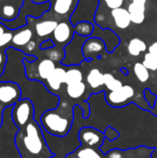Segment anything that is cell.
I'll use <instances>...</instances> for the list:
<instances>
[{
  "label": "cell",
  "mask_w": 157,
  "mask_h": 158,
  "mask_svg": "<svg viewBox=\"0 0 157 158\" xmlns=\"http://www.w3.org/2000/svg\"><path fill=\"white\" fill-rule=\"evenodd\" d=\"M15 143L21 158H53L41 124L34 118L15 135Z\"/></svg>",
  "instance_id": "6da1fadb"
},
{
  "label": "cell",
  "mask_w": 157,
  "mask_h": 158,
  "mask_svg": "<svg viewBox=\"0 0 157 158\" xmlns=\"http://www.w3.org/2000/svg\"><path fill=\"white\" fill-rule=\"evenodd\" d=\"M68 107V104L62 105L59 102L57 107L45 111L40 118L42 128L52 136L66 137L72 130L75 118L74 111Z\"/></svg>",
  "instance_id": "7a4b0ae2"
},
{
  "label": "cell",
  "mask_w": 157,
  "mask_h": 158,
  "mask_svg": "<svg viewBox=\"0 0 157 158\" xmlns=\"http://www.w3.org/2000/svg\"><path fill=\"white\" fill-rule=\"evenodd\" d=\"M11 117L13 123L19 128V130L34 119L35 107L31 100L29 98H23L18 101L13 106Z\"/></svg>",
  "instance_id": "3957f363"
},
{
  "label": "cell",
  "mask_w": 157,
  "mask_h": 158,
  "mask_svg": "<svg viewBox=\"0 0 157 158\" xmlns=\"http://www.w3.org/2000/svg\"><path fill=\"white\" fill-rule=\"evenodd\" d=\"M88 37L75 34L68 45L65 46V58L62 61L64 65H79L85 59L82 53V46Z\"/></svg>",
  "instance_id": "277c9868"
},
{
  "label": "cell",
  "mask_w": 157,
  "mask_h": 158,
  "mask_svg": "<svg viewBox=\"0 0 157 158\" xmlns=\"http://www.w3.org/2000/svg\"><path fill=\"white\" fill-rule=\"evenodd\" d=\"M78 139L81 145L100 150L105 143V132H102L95 128L83 127L78 131Z\"/></svg>",
  "instance_id": "5b68a950"
},
{
  "label": "cell",
  "mask_w": 157,
  "mask_h": 158,
  "mask_svg": "<svg viewBox=\"0 0 157 158\" xmlns=\"http://www.w3.org/2000/svg\"><path fill=\"white\" fill-rule=\"evenodd\" d=\"M135 94L134 89L130 85H123L118 90L110 92L106 95V102L114 107H120L126 105Z\"/></svg>",
  "instance_id": "8992f818"
},
{
  "label": "cell",
  "mask_w": 157,
  "mask_h": 158,
  "mask_svg": "<svg viewBox=\"0 0 157 158\" xmlns=\"http://www.w3.org/2000/svg\"><path fill=\"white\" fill-rule=\"evenodd\" d=\"M21 91L19 86L12 81H6L1 85L0 88V102L5 104L6 106H14L18 101L20 100Z\"/></svg>",
  "instance_id": "52a82bcc"
},
{
  "label": "cell",
  "mask_w": 157,
  "mask_h": 158,
  "mask_svg": "<svg viewBox=\"0 0 157 158\" xmlns=\"http://www.w3.org/2000/svg\"><path fill=\"white\" fill-rule=\"evenodd\" d=\"M106 50L105 43L98 37H90L84 42L82 46V53L87 60H91L96 56H101Z\"/></svg>",
  "instance_id": "ba28073f"
},
{
  "label": "cell",
  "mask_w": 157,
  "mask_h": 158,
  "mask_svg": "<svg viewBox=\"0 0 157 158\" xmlns=\"http://www.w3.org/2000/svg\"><path fill=\"white\" fill-rule=\"evenodd\" d=\"M74 30L71 28V25L68 22L62 21L58 22L56 28L53 32L54 39L58 44H67L69 43L74 36Z\"/></svg>",
  "instance_id": "9c48e42d"
},
{
  "label": "cell",
  "mask_w": 157,
  "mask_h": 158,
  "mask_svg": "<svg viewBox=\"0 0 157 158\" xmlns=\"http://www.w3.org/2000/svg\"><path fill=\"white\" fill-rule=\"evenodd\" d=\"M110 15L113 18L116 26L121 30L127 29L131 23L130 14L127 8L118 7L115 9H111Z\"/></svg>",
  "instance_id": "30bf717a"
},
{
  "label": "cell",
  "mask_w": 157,
  "mask_h": 158,
  "mask_svg": "<svg viewBox=\"0 0 157 158\" xmlns=\"http://www.w3.org/2000/svg\"><path fill=\"white\" fill-rule=\"evenodd\" d=\"M66 72L67 70H65L63 68H56L53 73L46 80V82L50 91L56 92L60 89L61 85L65 83Z\"/></svg>",
  "instance_id": "8fae6325"
},
{
  "label": "cell",
  "mask_w": 157,
  "mask_h": 158,
  "mask_svg": "<svg viewBox=\"0 0 157 158\" xmlns=\"http://www.w3.org/2000/svg\"><path fill=\"white\" fill-rule=\"evenodd\" d=\"M128 10L130 14L131 22L134 24H142L145 19V5L132 2L128 6Z\"/></svg>",
  "instance_id": "7c38bea8"
},
{
  "label": "cell",
  "mask_w": 157,
  "mask_h": 158,
  "mask_svg": "<svg viewBox=\"0 0 157 158\" xmlns=\"http://www.w3.org/2000/svg\"><path fill=\"white\" fill-rule=\"evenodd\" d=\"M78 2L79 0H55L53 9L59 16H67L75 9Z\"/></svg>",
  "instance_id": "4fadbf2b"
},
{
  "label": "cell",
  "mask_w": 157,
  "mask_h": 158,
  "mask_svg": "<svg viewBox=\"0 0 157 158\" xmlns=\"http://www.w3.org/2000/svg\"><path fill=\"white\" fill-rule=\"evenodd\" d=\"M58 22L54 19L43 20L36 23L35 25V31L39 37H45L50 35L54 32L55 29L56 28Z\"/></svg>",
  "instance_id": "5bb4252c"
},
{
  "label": "cell",
  "mask_w": 157,
  "mask_h": 158,
  "mask_svg": "<svg viewBox=\"0 0 157 158\" xmlns=\"http://www.w3.org/2000/svg\"><path fill=\"white\" fill-rule=\"evenodd\" d=\"M56 63L55 61L49 59V58H44L41 60L37 66V72L38 76L42 79L46 81L49 76L53 73V71L56 69Z\"/></svg>",
  "instance_id": "9a60e30c"
},
{
  "label": "cell",
  "mask_w": 157,
  "mask_h": 158,
  "mask_svg": "<svg viewBox=\"0 0 157 158\" xmlns=\"http://www.w3.org/2000/svg\"><path fill=\"white\" fill-rule=\"evenodd\" d=\"M86 81L92 89H97L105 85L104 73H102L98 69H92L87 74Z\"/></svg>",
  "instance_id": "2e32d148"
},
{
  "label": "cell",
  "mask_w": 157,
  "mask_h": 158,
  "mask_svg": "<svg viewBox=\"0 0 157 158\" xmlns=\"http://www.w3.org/2000/svg\"><path fill=\"white\" fill-rule=\"evenodd\" d=\"M68 155L75 158H103L96 149L83 145L79 146L75 149L74 153H70Z\"/></svg>",
  "instance_id": "e0dca14e"
},
{
  "label": "cell",
  "mask_w": 157,
  "mask_h": 158,
  "mask_svg": "<svg viewBox=\"0 0 157 158\" xmlns=\"http://www.w3.org/2000/svg\"><path fill=\"white\" fill-rule=\"evenodd\" d=\"M147 50V44L140 38H132L128 44V51L132 56H139L141 53Z\"/></svg>",
  "instance_id": "ac0fdd59"
},
{
  "label": "cell",
  "mask_w": 157,
  "mask_h": 158,
  "mask_svg": "<svg viewBox=\"0 0 157 158\" xmlns=\"http://www.w3.org/2000/svg\"><path fill=\"white\" fill-rule=\"evenodd\" d=\"M67 94L71 99L81 98L86 92V84L83 81L75 82L67 85Z\"/></svg>",
  "instance_id": "d6986e66"
},
{
  "label": "cell",
  "mask_w": 157,
  "mask_h": 158,
  "mask_svg": "<svg viewBox=\"0 0 157 158\" xmlns=\"http://www.w3.org/2000/svg\"><path fill=\"white\" fill-rule=\"evenodd\" d=\"M31 38H32V31L29 28H25L18 31L15 35H13L12 42L16 45L23 46L29 44L31 41Z\"/></svg>",
  "instance_id": "ffe728a7"
},
{
  "label": "cell",
  "mask_w": 157,
  "mask_h": 158,
  "mask_svg": "<svg viewBox=\"0 0 157 158\" xmlns=\"http://www.w3.org/2000/svg\"><path fill=\"white\" fill-rule=\"evenodd\" d=\"M99 36H105V39H104L103 41L105 43L106 50L108 48V45L110 44L111 48H112V51H113L115 49V47H117L118 45V44L120 43V40L118 38V35L115 32H113L112 31L108 30V29L100 31V32L95 37H99Z\"/></svg>",
  "instance_id": "44dd1931"
},
{
  "label": "cell",
  "mask_w": 157,
  "mask_h": 158,
  "mask_svg": "<svg viewBox=\"0 0 157 158\" xmlns=\"http://www.w3.org/2000/svg\"><path fill=\"white\" fill-rule=\"evenodd\" d=\"M74 31L75 33L81 36L89 37L94 31V26L90 21H80L77 24H75Z\"/></svg>",
  "instance_id": "7402d4cb"
},
{
  "label": "cell",
  "mask_w": 157,
  "mask_h": 158,
  "mask_svg": "<svg viewBox=\"0 0 157 158\" xmlns=\"http://www.w3.org/2000/svg\"><path fill=\"white\" fill-rule=\"evenodd\" d=\"M83 80V74L81 69L77 68H71L67 70L66 77H65V84L68 85L75 82L82 81Z\"/></svg>",
  "instance_id": "603a6c76"
},
{
  "label": "cell",
  "mask_w": 157,
  "mask_h": 158,
  "mask_svg": "<svg viewBox=\"0 0 157 158\" xmlns=\"http://www.w3.org/2000/svg\"><path fill=\"white\" fill-rule=\"evenodd\" d=\"M133 71H134L135 76L139 80V81H141L143 83L146 82L149 80V78H150L149 69L141 62H137V63L134 64Z\"/></svg>",
  "instance_id": "cb8c5ba5"
},
{
  "label": "cell",
  "mask_w": 157,
  "mask_h": 158,
  "mask_svg": "<svg viewBox=\"0 0 157 158\" xmlns=\"http://www.w3.org/2000/svg\"><path fill=\"white\" fill-rule=\"evenodd\" d=\"M104 78H105V85L110 92L118 90L119 88L123 86L122 81L116 79L114 75H112L111 73H105Z\"/></svg>",
  "instance_id": "d4e9b609"
},
{
  "label": "cell",
  "mask_w": 157,
  "mask_h": 158,
  "mask_svg": "<svg viewBox=\"0 0 157 158\" xmlns=\"http://www.w3.org/2000/svg\"><path fill=\"white\" fill-rule=\"evenodd\" d=\"M143 64L151 71L157 70V55L150 52L146 53L143 57Z\"/></svg>",
  "instance_id": "484cf974"
},
{
  "label": "cell",
  "mask_w": 157,
  "mask_h": 158,
  "mask_svg": "<svg viewBox=\"0 0 157 158\" xmlns=\"http://www.w3.org/2000/svg\"><path fill=\"white\" fill-rule=\"evenodd\" d=\"M13 35L10 31H6L3 26H0V47L7 44L12 41Z\"/></svg>",
  "instance_id": "4316f807"
},
{
  "label": "cell",
  "mask_w": 157,
  "mask_h": 158,
  "mask_svg": "<svg viewBox=\"0 0 157 158\" xmlns=\"http://www.w3.org/2000/svg\"><path fill=\"white\" fill-rule=\"evenodd\" d=\"M48 58L53 61H63L65 58V53L58 49H49Z\"/></svg>",
  "instance_id": "83f0119b"
},
{
  "label": "cell",
  "mask_w": 157,
  "mask_h": 158,
  "mask_svg": "<svg viewBox=\"0 0 157 158\" xmlns=\"http://www.w3.org/2000/svg\"><path fill=\"white\" fill-rule=\"evenodd\" d=\"M2 13L7 19H14L16 18V8L12 5H4L2 8Z\"/></svg>",
  "instance_id": "f1b7e54d"
},
{
  "label": "cell",
  "mask_w": 157,
  "mask_h": 158,
  "mask_svg": "<svg viewBox=\"0 0 157 158\" xmlns=\"http://www.w3.org/2000/svg\"><path fill=\"white\" fill-rule=\"evenodd\" d=\"M105 139L106 140L113 142V141L117 140L119 137V132L117 130L113 129L111 126H108L105 130Z\"/></svg>",
  "instance_id": "f546056e"
},
{
  "label": "cell",
  "mask_w": 157,
  "mask_h": 158,
  "mask_svg": "<svg viewBox=\"0 0 157 158\" xmlns=\"http://www.w3.org/2000/svg\"><path fill=\"white\" fill-rule=\"evenodd\" d=\"M105 3L106 4L107 7H109L110 9H115L118 7H121V6L123 5V0H104Z\"/></svg>",
  "instance_id": "4dcf8cb0"
},
{
  "label": "cell",
  "mask_w": 157,
  "mask_h": 158,
  "mask_svg": "<svg viewBox=\"0 0 157 158\" xmlns=\"http://www.w3.org/2000/svg\"><path fill=\"white\" fill-rule=\"evenodd\" d=\"M106 158H123V150L113 149L105 154Z\"/></svg>",
  "instance_id": "1f68e13d"
},
{
  "label": "cell",
  "mask_w": 157,
  "mask_h": 158,
  "mask_svg": "<svg viewBox=\"0 0 157 158\" xmlns=\"http://www.w3.org/2000/svg\"><path fill=\"white\" fill-rule=\"evenodd\" d=\"M54 44H54L51 40H47V41L43 42V44H41L40 47H41V49H44V48H52V47L54 46Z\"/></svg>",
  "instance_id": "d6a6232c"
},
{
  "label": "cell",
  "mask_w": 157,
  "mask_h": 158,
  "mask_svg": "<svg viewBox=\"0 0 157 158\" xmlns=\"http://www.w3.org/2000/svg\"><path fill=\"white\" fill-rule=\"evenodd\" d=\"M27 46H26V49H27V51H29V52H31V51H33L34 49H35V46H36V44H35V42H32V41H31L29 44H26Z\"/></svg>",
  "instance_id": "836d02e7"
},
{
  "label": "cell",
  "mask_w": 157,
  "mask_h": 158,
  "mask_svg": "<svg viewBox=\"0 0 157 158\" xmlns=\"http://www.w3.org/2000/svg\"><path fill=\"white\" fill-rule=\"evenodd\" d=\"M149 52L157 55V42H155L154 44H152L149 46Z\"/></svg>",
  "instance_id": "e575fe53"
},
{
  "label": "cell",
  "mask_w": 157,
  "mask_h": 158,
  "mask_svg": "<svg viewBox=\"0 0 157 158\" xmlns=\"http://www.w3.org/2000/svg\"><path fill=\"white\" fill-rule=\"evenodd\" d=\"M132 2H136V3H140V4H143L145 5L147 0H132Z\"/></svg>",
  "instance_id": "d590c367"
},
{
  "label": "cell",
  "mask_w": 157,
  "mask_h": 158,
  "mask_svg": "<svg viewBox=\"0 0 157 158\" xmlns=\"http://www.w3.org/2000/svg\"><path fill=\"white\" fill-rule=\"evenodd\" d=\"M3 61H4V56H3V54L0 52V66L3 64Z\"/></svg>",
  "instance_id": "8d00e7d4"
},
{
  "label": "cell",
  "mask_w": 157,
  "mask_h": 158,
  "mask_svg": "<svg viewBox=\"0 0 157 158\" xmlns=\"http://www.w3.org/2000/svg\"><path fill=\"white\" fill-rule=\"evenodd\" d=\"M123 1H132V0H123Z\"/></svg>",
  "instance_id": "74e56055"
},
{
  "label": "cell",
  "mask_w": 157,
  "mask_h": 158,
  "mask_svg": "<svg viewBox=\"0 0 157 158\" xmlns=\"http://www.w3.org/2000/svg\"><path fill=\"white\" fill-rule=\"evenodd\" d=\"M0 88H1V85H0Z\"/></svg>",
  "instance_id": "f35d334b"
},
{
  "label": "cell",
  "mask_w": 157,
  "mask_h": 158,
  "mask_svg": "<svg viewBox=\"0 0 157 158\" xmlns=\"http://www.w3.org/2000/svg\"><path fill=\"white\" fill-rule=\"evenodd\" d=\"M0 1H1V0H0Z\"/></svg>",
  "instance_id": "ab89813d"
}]
</instances>
